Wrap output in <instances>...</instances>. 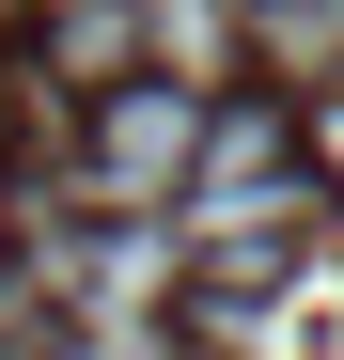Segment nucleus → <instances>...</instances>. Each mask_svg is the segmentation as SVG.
<instances>
[{"mask_svg":"<svg viewBox=\"0 0 344 360\" xmlns=\"http://www.w3.org/2000/svg\"><path fill=\"white\" fill-rule=\"evenodd\" d=\"M298 219H313L298 126H282L266 94H251V110L204 94V157H188V188H172V235H188V251H282Z\"/></svg>","mask_w":344,"mask_h":360,"instance_id":"nucleus-1","label":"nucleus"},{"mask_svg":"<svg viewBox=\"0 0 344 360\" xmlns=\"http://www.w3.org/2000/svg\"><path fill=\"white\" fill-rule=\"evenodd\" d=\"M188 157H204V79L141 63V79L94 94V126H79V188H94V204H172V188H188Z\"/></svg>","mask_w":344,"mask_h":360,"instance_id":"nucleus-2","label":"nucleus"},{"mask_svg":"<svg viewBox=\"0 0 344 360\" xmlns=\"http://www.w3.org/2000/svg\"><path fill=\"white\" fill-rule=\"evenodd\" d=\"M141 16V63H172V79H219L251 47V0H126Z\"/></svg>","mask_w":344,"mask_h":360,"instance_id":"nucleus-3","label":"nucleus"},{"mask_svg":"<svg viewBox=\"0 0 344 360\" xmlns=\"http://www.w3.org/2000/svg\"><path fill=\"white\" fill-rule=\"evenodd\" d=\"M47 63H63L79 94L141 79V16H126V0H47Z\"/></svg>","mask_w":344,"mask_h":360,"instance_id":"nucleus-4","label":"nucleus"},{"mask_svg":"<svg viewBox=\"0 0 344 360\" xmlns=\"http://www.w3.org/2000/svg\"><path fill=\"white\" fill-rule=\"evenodd\" d=\"M251 47L282 79H344V0H251Z\"/></svg>","mask_w":344,"mask_h":360,"instance_id":"nucleus-5","label":"nucleus"},{"mask_svg":"<svg viewBox=\"0 0 344 360\" xmlns=\"http://www.w3.org/2000/svg\"><path fill=\"white\" fill-rule=\"evenodd\" d=\"M47 360H188V345H172L157 314H63V329H47Z\"/></svg>","mask_w":344,"mask_h":360,"instance_id":"nucleus-6","label":"nucleus"},{"mask_svg":"<svg viewBox=\"0 0 344 360\" xmlns=\"http://www.w3.org/2000/svg\"><path fill=\"white\" fill-rule=\"evenodd\" d=\"M0 16H47V0H0Z\"/></svg>","mask_w":344,"mask_h":360,"instance_id":"nucleus-7","label":"nucleus"}]
</instances>
